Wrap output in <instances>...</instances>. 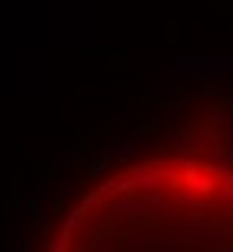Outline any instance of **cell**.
I'll return each instance as SVG.
<instances>
[{
	"label": "cell",
	"mask_w": 233,
	"mask_h": 252,
	"mask_svg": "<svg viewBox=\"0 0 233 252\" xmlns=\"http://www.w3.org/2000/svg\"><path fill=\"white\" fill-rule=\"evenodd\" d=\"M45 252H233V158H130L68 204Z\"/></svg>",
	"instance_id": "6da1fadb"
}]
</instances>
